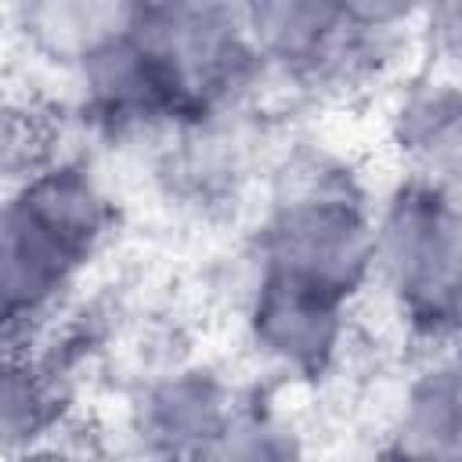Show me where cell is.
Here are the masks:
<instances>
[{
    "label": "cell",
    "mask_w": 462,
    "mask_h": 462,
    "mask_svg": "<svg viewBox=\"0 0 462 462\" xmlns=\"http://www.w3.org/2000/svg\"><path fill=\"white\" fill-rule=\"evenodd\" d=\"M350 307V296L314 278L253 263L242 292V328L271 375L314 383L343 357Z\"/></svg>",
    "instance_id": "4"
},
{
    "label": "cell",
    "mask_w": 462,
    "mask_h": 462,
    "mask_svg": "<svg viewBox=\"0 0 462 462\" xmlns=\"http://www.w3.org/2000/svg\"><path fill=\"white\" fill-rule=\"evenodd\" d=\"M11 462H101L83 444H72L65 437H47L40 444H29L22 451H11Z\"/></svg>",
    "instance_id": "11"
},
{
    "label": "cell",
    "mask_w": 462,
    "mask_h": 462,
    "mask_svg": "<svg viewBox=\"0 0 462 462\" xmlns=\"http://www.w3.org/2000/svg\"><path fill=\"white\" fill-rule=\"evenodd\" d=\"M209 462H307V455L289 419L249 397L231 430L213 448Z\"/></svg>",
    "instance_id": "9"
},
{
    "label": "cell",
    "mask_w": 462,
    "mask_h": 462,
    "mask_svg": "<svg viewBox=\"0 0 462 462\" xmlns=\"http://www.w3.org/2000/svg\"><path fill=\"white\" fill-rule=\"evenodd\" d=\"M245 401L213 368L170 365L137 386L130 440L141 462H209Z\"/></svg>",
    "instance_id": "5"
},
{
    "label": "cell",
    "mask_w": 462,
    "mask_h": 462,
    "mask_svg": "<svg viewBox=\"0 0 462 462\" xmlns=\"http://www.w3.org/2000/svg\"><path fill=\"white\" fill-rule=\"evenodd\" d=\"M415 51L426 58V69L462 79V0L419 7Z\"/></svg>",
    "instance_id": "10"
},
{
    "label": "cell",
    "mask_w": 462,
    "mask_h": 462,
    "mask_svg": "<svg viewBox=\"0 0 462 462\" xmlns=\"http://www.w3.org/2000/svg\"><path fill=\"white\" fill-rule=\"evenodd\" d=\"M379 462H462V357L437 350L408 375L393 401Z\"/></svg>",
    "instance_id": "6"
},
{
    "label": "cell",
    "mask_w": 462,
    "mask_h": 462,
    "mask_svg": "<svg viewBox=\"0 0 462 462\" xmlns=\"http://www.w3.org/2000/svg\"><path fill=\"white\" fill-rule=\"evenodd\" d=\"M375 289L401 325L448 346L462 332V195L401 177L375 202Z\"/></svg>",
    "instance_id": "2"
},
{
    "label": "cell",
    "mask_w": 462,
    "mask_h": 462,
    "mask_svg": "<svg viewBox=\"0 0 462 462\" xmlns=\"http://www.w3.org/2000/svg\"><path fill=\"white\" fill-rule=\"evenodd\" d=\"M126 18V4H65V0H47V4H29L22 7V29L25 40L43 51L54 61H65L76 69L119 22Z\"/></svg>",
    "instance_id": "8"
},
{
    "label": "cell",
    "mask_w": 462,
    "mask_h": 462,
    "mask_svg": "<svg viewBox=\"0 0 462 462\" xmlns=\"http://www.w3.org/2000/svg\"><path fill=\"white\" fill-rule=\"evenodd\" d=\"M116 231V202L94 170L58 155L7 188L0 213V296L7 350L36 339Z\"/></svg>",
    "instance_id": "1"
},
{
    "label": "cell",
    "mask_w": 462,
    "mask_h": 462,
    "mask_svg": "<svg viewBox=\"0 0 462 462\" xmlns=\"http://www.w3.org/2000/svg\"><path fill=\"white\" fill-rule=\"evenodd\" d=\"M386 141L401 177L458 188L462 173V79L426 69L401 83L386 112Z\"/></svg>",
    "instance_id": "7"
},
{
    "label": "cell",
    "mask_w": 462,
    "mask_h": 462,
    "mask_svg": "<svg viewBox=\"0 0 462 462\" xmlns=\"http://www.w3.org/2000/svg\"><path fill=\"white\" fill-rule=\"evenodd\" d=\"M253 263L314 278L350 300L375 282V202L339 162H303L267 206Z\"/></svg>",
    "instance_id": "3"
}]
</instances>
